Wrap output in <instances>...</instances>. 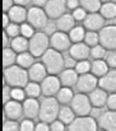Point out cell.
I'll return each mask as SVG.
<instances>
[{
	"label": "cell",
	"mask_w": 116,
	"mask_h": 131,
	"mask_svg": "<svg viewBox=\"0 0 116 131\" xmlns=\"http://www.w3.org/2000/svg\"><path fill=\"white\" fill-rule=\"evenodd\" d=\"M4 80L10 88H24L30 80L28 71L19 65L4 68Z\"/></svg>",
	"instance_id": "cell-1"
},
{
	"label": "cell",
	"mask_w": 116,
	"mask_h": 131,
	"mask_svg": "<svg viewBox=\"0 0 116 131\" xmlns=\"http://www.w3.org/2000/svg\"><path fill=\"white\" fill-rule=\"evenodd\" d=\"M60 103L57 102L56 98L54 97H45L42 102L40 103V111H38V118L41 122L45 124H51L54 122L60 111Z\"/></svg>",
	"instance_id": "cell-2"
},
{
	"label": "cell",
	"mask_w": 116,
	"mask_h": 131,
	"mask_svg": "<svg viewBox=\"0 0 116 131\" xmlns=\"http://www.w3.org/2000/svg\"><path fill=\"white\" fill-rule=\"evenodd\" d=\"M42 64L50 75H57L64 70V57L61 52L54 48H47V51L42 55Z\"/></svg>",
	"instance_id": "cell-3"
},
{
	"label": "cell",
	"mask_w": 116,
	"mask_h": 131,
	"mask_svg": "<svg viewBox=\"0 0 116 131\" xmlns=\"http://www.w3.org/2000/svg\"><path fill=\"white\" fill-rule=\"evenodd\" d=\"M50 46V37L45 32H35V35L28 40V51L35 57H42Z\"/></svg>",
	"instance_id": "cell-4"
},
{
	"label": "cell",
	"mask_w": 116,
	"mask_h": 131,
	"mask_svg": "<svg viewBox=\"0 0 116 131\" xmlns=\"http://www.w3.org/2000/svg\"><path fill=\"white\" fill-rule=\"evenodd\" d=\"M70 107L77 116H89L91 110H92L91 101L85 93L74 94V97L70 102Z\"/></svg>",
	"instance_id": "cell-5"
},
{
	"label": "cell",
	"mask_w": 116,
	"mask_h": 131,
	"mask_svg": "<svg viewBox=\"0 0 116 131\" xmlns=\"http://www.w3.org/2000/svg\"><path fill=\"white\" fill-rule=\"evenodd\" d=\"M68 131H98V122L92 116H78L69 124Z\"/></svg>",
	"instance_id": "cell-6"
},
{
	"label": "cell",
	"mask_w": 116,
	"mask_h": 131,
	"mask_svg": "<svg viewBox=\"0 0 116 131\" xmlns=\"http://www.w3.org/2000/svg\"><path fill=\"white\" fill-rule=\"evenodd\" d=\"M27 20L35 29H43L49 22V17L45 9H41L40 6H32L27 10Z\"/></svg>",
	"instance_id": "cell-7"
},
{
	"label": "cell",
	"mask_w": 116,
	"mask_h": 131,
	"mask_svg": "<svg viewBox=\"0 0 116 131\" xmlns=\"http://www.w3.org/2000/svg\"><path fill=\"white\" fill-rule=\"evenodd\" d=\"M100 45H102L106 50H116V24L105 26L100 32Z\"/></svg>",
	"instance_id": "cell-8"
},
{
	"label": "cell",
	"mask_w": 116,
	"mask_h": 131,
	"mask_svg": "<svg viewBox=\"0 0 116 131\" xmlns=\"http://www.w3.org/2000/svg\"><path fill=\"white\" fill-rule=\"evenodd\" d=\"M50 46H51V48H54L59 52H63V51L69 50V47L72 46V41L66 32L56 31L55 33H52L50 36Z\"/></svg>",
	"instance_id": "cell-9"
},
{
	"label": "cell",
	"mask_w": 116,
	"mask_h": 131,
	"mask_svg": "<svg viewBox=\"0 0 116 131\" xmlns=\"http://www.w3.org/2000/svg\"><path fill=\"white\" fill-rule=\"evenodd\" d=\"M98 85V78L94 77L92 73L82 74L78 77L75 87L79 90V93H91L93 89H96Z\"/></svg>",
	"instance_id": "cell-10"
},
{
	"label": "cell",
	"mask_w": 116,
	"mask_h": 131,
	"mask_svg": "<svg viewBox=\"0 0 116 131\" xmlns=\"http://www.w3.org/2000/svg\"><path fill=\"white\" fill-rule=\"evenodd\" d=\"M61 88L60 79L56 75H47L42 82H41V93L45 97H54L57 94L59 89Z\"/></svg>",
	"instance_id": "cell-11"
},
{
	"label": "cell",
	"mask_w": 116,
	"mask_h": 131,
	"mask_svg": "<svg viewBox=\"0 0 116 131\" xmlns=\"http://www.w3.org/2000/svg\"><path fill=\"white\" fill-rule=\"evenodd\" d=\"M66 10V0H47L45 12L50 19H57Z\"/></svg>",
	"instance_id": "cell-12"
},
{
	"label": "cell",
	"mask_w": 116,
	"mask_h": 131,
	"mask_svg": "<svg viewBox=\"0 0 116 131\" xmlns=\"http://www.w3.org/2000/svg\"><path fill=\"white\" fill-rule=\"evenodd\" d=\"M106 19L97 12V13H88L83 20V27L87 31H94L100 32L105 27Z\"/></svg>",
	"instance_id": "cell-13"
},
{
	"label": "cell",
	"mask_w": 116,
	"mask_h": 131,
	"mask_svg": "<svg viewBox=\"0 0 116 131\" xmlns=\"http://www.w3.org/2000/svg\"><path fill=\"white\" fill-rule=\"evenodd\" d=\"M4 112H5V116L9 118V120H19L23 115V104L18 101H8L5 104H4Z\"/></svg>",
	"instance_id": "cell-14"
},
{
	"label": "cell",
	"mask_w": 116,
	"mask_h": 131,
	"mask_svg": "<svg viewBox=\"0 0 116 131\" xmlns=\"http://www.w3.org/2000/svg\"><path fill=\"white\" fill-rule=\"evenodd\" d=\"M98 87L106 92L116 93V69L109 70L102 78L98 79Z\"/></svg>",
	"instance_id": "cell-15"
},
{
	"label": "cell",
	"mask_w": 116,
	"mask_h": 131,
	"mask_svg": "<svg viewBox=\"0 0 116 131\" xmlns=\"http://www.w3.org/2000/svg\"><path fill=\"white\" fill-rule=\"evenodd\" d=\"M98 126L102 130L116 131V111H106L98 117Z\"/></svg>",
	"instance_id": "cell-16"
},
{
	"label": "cell",
	"mask_w": 116,
	"mask_h": 131,
	"mask_svg": "<svg viewBox=\"0 0 116 131\" xmlns=\"http://www.w3.org/2000/svg\"><path fill=\"white\" fill-rule=\"evenodd\" d=\"M89 50L91 47L88 45H85L84 42H78V43H73L69 47V55L77 61L87 60L89 56Z\"/></svg>",
	"instance_id": "cell-17"
},
{
	"label": "cell",
	"mask_w": 116,
	"mask_h": 131,
	"mask_svg": "<svg viewBox=\"0 0 116 131\" xmlns=\"http://www.w3.org/2000/svg\"><path fill=\"white\" fill-rule=\"evenodd\" d=\"M47 77V70L42 62H35L31 68H28V78L31 82L41 83Z\"/></svg>",
	"instance_id": "cell-18"
},
{
	"label": "cell",
	"mask_w": 116,
	"mask_h": 131,
	"mask_svg": "<svg viewBox=\"0 0 116 131\" xmlns=\"http://www.w3.org/2000/svg\"><path fill=\"white\" fill-rule=\"evenodd\" d=\"M8 17H9L10 22L22 24L27 20V10L24 9V6L15 4L8 10Z\"/></svg>",
	"instance_id": "cell-19"
},
{
	"label": "cell",
	"mask_w": 116,
	"mask_h": 131,
	"mask_svg": "<svg viewBox=\"0 0 116 131\" xmlns=\"http://www.w3.org/2000/svg\"><path fill=\"white\" fill-rule=\"evenodd\" d=\"M92 107H97V108H102L103 106H106V101H107V92L103 90L102 88H96L93 89L89 95H88Z\"/></svg>",
	"instance_id": "cell-20"
},
{
	"label": "cell",
	"mask_w": 116,
	"mask_h": 131,
	"mask_svg": "<svg viewBox=\"0 0 116 131\" xmlns=\"http://www.w3.org/2000/svg\"><path fill=\"white\" fill-rule=\"evenodd\" d=\"M78 77H79V74L75 71V69H65L60 73L59 79H60V83L63 87L70 88L77 84Z\"/></svg>",
	"instance_id": "cell-21"
},
{
	"label": "cell",
	"mask_w": 116,
	"mask_h": 131,
	"mask_svg": "<svg viewBox=\"0 0 116 131\" xmlns=\"http://www.w3.org/2000/svg\"><path fill=\"white\" fill-rule=\"evenodd\" d=\"M40 103L36 101V98H28L23 103V113L27 118H35L38 116Z\"/></svg>",
	"instance_id": "cell-22"
},
{
	"label": "cell",
	"mask_w": 116,
	"mask_h": 131,
	"mask_svg": "<svg viewBox=\"0 0 116 131\" xmlns=\"http://www.w3.org/2000/svg\"><path fill=\"white\" fill-rule=\"evenodd\" d=\"M74 26H75V19H74L73 15L69 14V13H65V14H63L61 17H59V18L56 19V27H57V31H61V32H69Z\"/></svg>",
	"instance_id": "cell-23"
},
{
	"label": "cell",
	"mask_w": 116,
	"mask_h": 131,
	"mask_svg": "<svg viewBox=\"0 0 116 131\" xmlns=\"http://www.w3.org/2000/svg\"><path fill=\"white\" fill-rule=\"evenodd\" d=\"M109 69L110 68L103 59L102 60H93L91 64V73L97 78H102L109 71Z\"/></svg>",
	"instance_id": "cell-24"
},
{
	"label": "cell",
	"mask_w": 116,
	"mask_h": 131,
	"mask_svg": "<svg viewBox=\"0 0 116 131\" xmlns=\"http://www.w3.org/2000/svg\"><path fill=\"white\" fill-rule=\"evenodd\" d=\"M10 48L15 52V53H21V52H26L28 50V40L23 36H17L10 41Z\"/></svg>",
	"instance_id": "cell-25"
},
{
	"label": "cell",
	"mask_w": 116,
	"mask_h": 131,
	"mask_svg": "<svg viewBox=\"0 0 116 131\" xmlns=\"http://www.w3.org/2000/svg\"><path fill=\"white\" fill-rule=\"evenodd\" d=\"M100 14L106 19V20H111L116 18V4L112 1L109 3H102L101 9H100Z\"/></svg>",
	"instance_id": "cell-26"
},
{
	"label": "cell",
	"mask_w": 116,
	"mask_h": 131,
	"mask_svg": "<svg viewBox=\"0 0 116 131\" xmlns=\"http://www.w3.org/2000/svg\"><path fill=\"white\" fill-rule=\"evenodd\" d=\"M33 64H35V56L30 51L21 52V53L17 55V65H19V66H22L24 69H28Z\"/></svg>",
	"instance_id": "cell-27"
},
{
	"label": "cell",
	"mask_w": 116,
	"mask_h": 131,
	"mask_svg": "<svg viewBox=\"0 0 116 131\" xmlns=\"http://www.w3.org/2000/svg\"><path fill=\"white\" fill-rule=\"evenodd\" d=\"M73 97H74V93H73V90L69 87H61L59 89L57 94H56L57 102L61 103V104H64V106L68 104V103H70L72 99H73Z\"/></svg>",
	"instance_id": "cell-28"
},
{
	"label": "cell",
	"mask_w": 116,
	"mask_h": 131,
	"mask_svg": "<svg viewBox=\"0 0 116 131\" xmlns=\"http://www.w3.org/2000/svg\"><path fill=\"white\" fill-rule=\"evenodd\" d=\"M57 117H59V120H60L63 124L69 125V124H72V121L75 118V113H74V111L72 110V107H68V106L65 104V106H63V107L60 108Z\"/></svg>",
	"instance_id": "cell-29"
},
{
	"label": "cell",
	"mask_w": 116,
	"mask_h": 131,
	"mask_svg": "<svg viewBox=\"0 0 116 131\" xmlns=\"http://www.w3.org/2000/svg\"><path fill=\"white\" fill-rule=\"evenodd\" d=\"M84 36H85V28L82 27V26H74L69 31V38H70L72 43L83 42L84 41Z\"/></svg>",
	"instance_id": "cell-30"
},
{
	"label": "cell",
	"mask_w": 116,
	"mask_h": 131,
	"mask_svg": "<svg viewBox=\"0 0 116 131\" xmlns=\"http://www.w3.org/2000/svg\"><path fill=\"white\" fill-rule=\"evenodd\" d=\"M79 5L87 13H97L101 9V0H79Z\"/></svg>",
	"instance_id": "cell-31"
},
{
	"label": "cell",
	"mask_w": 116,
	"mask_h": 131,
	"mask_svg": "<svg viewBox=\"0 0 116 131\" xmlns=\"http://www.w3.org/2000/svg\"><path fill=\"white\" fill-rule=\"evenodd\" d=\"M17 62V53L10 47L3 48V68H8Z\"/></svg>",
	"instance_id": "cell-32"
},
{
	"label": "cell",
	"mask_w": 116,
	"mask_h": 131,
	"mask_svg": "<svg viewBox=\"0 0 116 131\" xmlns=\"http://www.w3.org/2000/svg\"><path fill=\"white\" fill-rule=\"evenodd\" d=\"M106 53H107V50L100 43L96 45V46H92L89 50V56L93 60H102V59H105Z\"/></svg>",
	"instance_id": "cell-33"
},
{
	"label": "cell",
	"mask_w": 116,
	"mask_h": 131,
	"mask_svg": "<svg viewBox=\"0 0 116 131\" xmlns=\"http://www.w3.org/2000/svg\"><path fill=\"white\" fill-rule=\"evenodd\" d=\"M24 92L30 98H37L41 94V85L36 82H28L24 87Z\"/></svg>",
	"instance_id": "cell-34"
},
{
	"label": "cell",
	"mask_w": 116,
	"mask_h": 131,
	"mask_svg": "<svg viewBox=\"0 0 116 131\" xmlns=\"http://www.w3.org/2000/svg\"><path fill=\"white\" fill-rule=\"evenodd\" d=\"M84 43L88 45L89 47L96 46V45L100 43V36H98V32H94V31H87V32H85V36H84Z\"/></svg>",
	"instance_id": "cell-35"
},
{
	"label": "cell",
	"mask_w": 116,
	"mask_h": 131,
	"mask_svg": "<svg viewBox=\"0 0 116 131\" xmlns=\"http://www.w3.org/2000/svg\"><path fill=\"white\" fill-rule=\"evenodd\" d=\"M75 71H77L79 75L82 74H87V73H91V62L87 61V60H80L77 61V65H75Z\"/></svg>",
	"instance_id": "cell-36"
},
{
	"label": "cell",
	"mask_w": 116,
	"mask_h": 131,
	"mask_svg": "<svg viewBox=\"0 0 116 131\" xmlns=\"http://www.w3.org/2000/svg\"><path fill=\"white\" fill-rule=\"evenodd\" d=\"M5 33L8 35V37L14 38V37L19 36V33H21V26H18L17 23L10 22V23H9V26L5 28Z\"/></svg>",
	"instance_id": "cell-37"
},
{
	"label": "cell",
	"mask_w": 116,
	"mask_h": 131,
	"mask_svg": "<svg viewBox=\"0 0 116 131\" xmlns=\"http://www.w3.org/2000/svg\"><path fill=\"white\" fill-rule=\"evenodd\" d=\"M21 35L26 38H31L35 35V28L30 24V23H22L21 24Z\"/></svg>",
	"instance_id": "cell-38"
},
{
	"label": "cell",
	"mask_w": 116,
	"mask_h": 131,
	"mask_svg": "<svg viewBox=\"0 0 116 131\" xmlns=\"http://www.w3.org/2000/svg\"><path fill=\"white\" fill-rule=\"evenodd\" d=\"M24 95H26V92L22 88H12L10 89V98L14 101L21 102L24 99Z\"/></svg>",
	"instance_id": "cell-39"
},
{
	"label": "cell",
	"mask_w": 116,
	"mask_h": 131,
	"mask_svg": "<svg viewBox=\"0 0 116 131\" xmlns=\"http://www.w3.org/2000/svg\"><path fill=\"white\" fill-rule=\"evenodd\" d=\"M105 61L106 64L109 65L110 69H116V51L112 50V51H109L105 56Z\"/></svg>",
	"instance_id": "cell-40"
},
{
	"label": "cell",
	"mask_w": 116,
	"mask_h": 131,
	"mask_svg": "<svg viewBox=\"0 0 116 131\" xmlns=\"http://www.w3.org/2000/svg\"><path fill=\"white\" fill-rule=\"evenodd\" d=\"M19 131H35V124L31 118H27L21 122L19 125Z\"/></svg>",
	"instance_id": "cell-41"
},
{
	"label": "cell",
	"mask_w": 116,
	"mask_h": 131,
	"mask_svg": "<svg viewBox=\"0 0 116 131\" xmlns=\"http://www.w3.org/2000/svg\"><path fill=\"white\" fill-rule=\"evenodd\" d=\"M3 131H19V125L14 120L5 121L3 125Z\"/></svg>",
	"instance_id": "cell-42"
},
{
	"label": "cell",
	"mask_w": 116,
	"mask_h": 131,
	"mask_svg": "<svg viewBox=\"0 0 116 131\" xmlns=\"http://www.w3.org/2000/svg\"><path fill=\"white\" fill-rule=\"evenodd\" d=\"M73 18L75 19V22L77 20H84V18H85V15H87V12L82 8V6H78L77 9H74L73 10Z\"/></svg>",
	"instance_id": "cell-43"
},
{
	"label": "cell",
	"mask_w": 116,
	"mask_h": 131,
	"mask_svg": "<svg viewBox=\"0 0 116 131\" xmlns=\"http://www.w3.org/2000/svg\"><path fill=\"white\" fill-rule=\"evenodd\" d=\"M56 29H57L56 23H55V22H52V20L47 22V23H46V26L43 27V32H45L49 37H50L52 33H55V32H56Z\"/></svg>",
	"instance_id": "cell-44"
},
{
	"label": "cell",
	"mask_w": 116,
	"mask_h": 131,
	"mask_svg": "<svg viewBox=\"0 0 116 131\" xmlns=\"http://www.w3.org/2000/svg\"><path fill=\"white\" fill-rule=\"evenodd\" d=\"M106 106L110 111H116V93H111L110 95H107Z\"/></svg>",
	"instance_id": "cell-45"
},
{
	"label": "cell",
	"mask_w": 116,
	"mask_h": 131,
	"mask_svg": "<svg viewBox=\"0 0 116 131\" xmlns=\"http://www.w3.org/2000/svg\"><path fill=\"white\" fill-rule=\"evenodd\" d=\"M50 131H65V124H63L60 120H55L50 124Z\"/></svg>",
	"instance_id": "cell-46"
},
{
	"label": "cell",
	"mask_w": 116,
	"mask_h": 131,
	"mask_svg": "<svg viewBox=\"0 0 116 131\" xmlns=\"http://www.w3.org/2000/svg\"><path fill=\"white\" fill-rule=\"evenodd\" d=\"M75 65H77V60H74L72 56L64 59V66H65L66 69H74Z\"/></svg>",
	"instance_id": "cell-47"
},
{
	"label": "cell",
	"mask_w": 116,
	"mask_h": 131,
	"mask_svg": "<svg viewBox=\"0 0 116 131\" xmlns=\"http://www.w3.org/2000/svg\"><path fill=\"white\" fill-rule=\"evenodd\" d=\"M10 89H12V88L9 87L8 84L3 88V102H4V103H6V102L9 101V98H10Z\"/></svg>",
	"instance_id": "cell-48"
},
{
	"label": "cell",
	"mask_w": 116,
	"mask_h": 131,
	"mask_svg": "<svg viewBox=\"0 0 116 131\" xmlns=\"http://www.w3.org/2000/svg\"><path fill=\"white\" fill-rule=\"evenodd\" d=\"M79 6V0H66V9L74 10Z\"/></svg>",
	"instance_id": "cell-49"
},
{
	"label": "cell",
	"mask_w": 116,
	"mask_h": 131,
	"mask_svg": "<svg viewBox=\"0 0 116 131\" xmlns=\"http://www.w3.org/2000/svg\"><path fill=\"white\" fill-rule=\"evenodd\" d=\"M35 131H50V126H49V124L40 122L35 126Z\"/></svg>",
	"instance_id": "cell-50"
},
{
	"label": "cell",
	"mask_w": 116,
	"mask_h": 131,
	"mask_svg": "<svg viewBox=\"0 0 116 131\" xmlns=\"http://www.w3.org/2000/svg\"><path fill=\"white\" fill-rule=\"evenodd\" d=\"M14 4V0H3V12H8Z\"/></svg>",
	"instance_id": "cell-51"
},
{
	"label": "cell",
	"mask_w": 116,
	"mask_h": 131,
	"mask_svg": "<svg viewBox=\"0 0 116 131\" xmlns=\"http://www.w3.org/2000/svg\"><path fill=\"white\" fill-rule=\"evenodd\" d=\"M89 115H92V117H93V118H94V117H96V118H98L102 113H101V110H100V108L93 107V108L91 110V113H89Z\"/></svg>",
	"instance_id": "cell-52"
},
{
	"label": "cell",
	"mask_w": 116,
	"mask_h": 131,
	"mask_svg": "<svg viewBox=\"0 0 116 131\" xmlns=\"http://www.w3.org/2000/svg\"><path fill=\"white\" fill-rule=\"evenodd\" d=\"M3 28H6L8 26H9V23H10V19H9V17H8V14H5V13H3Z\"/></svg>",
	"instance_id": "cell-53"
},
{
	"label": "cell",
	"mask_w": 116,
	"mask_h": 131,
	"mask_svg": "<svg viewBox=\"0 0 116 131\" xmlns=\"http://www.w3.org/2000/svg\"><path fill=\"white\" fill-rule=\"evenodd\" d=\"M32 3L35 4V6H40V8H42V6H45V5H46L47 0H32Z\"/></svg>",
	"instance_id": "cell-54"
},
{
	"label": "cell",
	"mask_w": 116,
	"mask_h": 131,
	"mask_svg": "<svg viewBox=\"0 0 116 131\" xmlns=\"http://www.w3.org/2000/svg\"><path fill=\"white\" fill-rule=\"evenodd\" d=\"M14 3H15L17 5H22V6H26V5L31 4V3H32V0H14Z\"/></svg>",
	"instance_id": "cell-55"
},
{
	"label": "cell",
	"mask_w": 116,
	"mask_h": 131,
	"mask_svg": "<svg viewBox=\"0 0 116 131\" xmlns=\"http://www.w3.org/2000/svg\"><path fill=\"white\" fill-rule=\"evenodd\" d=\"M6 45H8V35L3 32V47H6Z\"/></svg>",
	"instance_id": "cell-56"
},
{
	"label": "cell",
	"mask_w": 116,
	"mask_h": 131,
	"mask_svg": "<svg viewBox=\"0 0 116 131\" xmlns=\"http://www.w3.org/2000/svg\"><path fill=\"white\" fill-rule=\"evenodd\" d=\"M109 1H111V0H101V3H109Z\"/></svg>",
	"instance_id": "cell-57"
},
{
	"label": "cell",
	"mask_w": 116,
	"mask_h": 131,
	"mask_svg": "<svg viewBox=\"0 0 116 131\" xmlns=\"http://www.w3.org/2000/svg\"><path fill=\"white\" fill-rule=\"evenodd\" d=\"M98 131H106V130H102V129H101V130H98Z\"/></svg>",
	"instance_id": "cell-58"
}]
</instances>
